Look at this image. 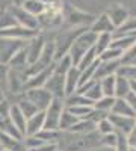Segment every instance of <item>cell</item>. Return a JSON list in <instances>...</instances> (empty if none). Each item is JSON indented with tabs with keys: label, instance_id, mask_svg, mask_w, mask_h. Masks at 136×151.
Returning <instances> with one entry per match:
<instances>
[{
	"label": "cell",
	"instance_id": "34",
	"mask_svg": "<svg viewBox=\"0 0 136 151\" xmlns=\"http://www.w3.org/2000/svg\"><path fill=\"white\" fill-rule=\"evenodd\" d=\"M14 26H17V21H15L14 15H12L11 8L5 9V11H0V30L14 27Z\"/></svg>",
	"mask_w": 136,
	"mask_h": 151
},
{
	"label": "cell",
	"instance_id": "44",
	"mask_svg": "<svg viewBox=\"0 0 136 151\" xmlns=\"http://www.w3.org/2000/svg\"><path fill=\"white\" fill-rule=\"evenodd\" d=\"M117 133V145H115V151H130V147L127 144V136L122 133Z\"/></svg>",
	"mask_w": 136,
	"mask_h": 151
},
{
	"label": "cell",
	"instance_id": "49",
	"mask_svg": "<svg viewBox=\"0 0 136 151\" xmlns=\"http://www.w3.org/2000/svg\"><path fill=\"white\" fill-rule=\"evenodd\" d=\"M127 144H129L130 150H135L136 151V130H132L127 134Z\"/></svg>",
	"mask_w": 136,
	"mask_h": 151
},
{
	"label": "cell",
	"instance_id": "9",
	"mask_svg": "<svg viewBox=\"0 0 136 151\" xmlns=\"http://www.w3.org/2000/svg\"><path fill=\"white\" fill-rule=\"evenodd\" d=\"M11 12H12V15H14L15 21L18 26L21 27H26V29H30V30H38L40 32V23H38V18L30 15L29 12H26L21 6H11Z\"/></svg>",
	"mask_w": 136,
	"mask_h": 151
},
{
	"label": "cell",
	"instance_id": "1",
	"mask_svg": "<svg viewBox=\"0 0 136 151\" xmlns=\"http://www.w3.org/2000/svg\"><path fill=\"white\" fill-rule=\"evenodd\" d=\"M97 147H101V134H98L97 130L86 134L60 132L58 141V150L60 151H89Z\"/></svg>",
	"mask_w": 136,
	"mask_h": 151
},
{
	"label": "cell",
	"instance_id": "7",
	"mask_svg": "<svg viewBox=\"0 0 136 151\" xmlns=\"http://www.w3.org/2000/svg\"><path fill=\"white\" fill-rule=\"evenodd\" d=\"M26 80H27V74L26 71H18V70H11L6 79V88L9 89L11 94L20 95L26 91Z\"/></svg>",
	"mask_w": 136,
	"mask_h": 151
},
{
	"label": "cell",
	"instance_id": "60",
	"mask_svg": "<svg viewBox=\"0 0 136 151\" xmlns=\"http://www.w3.org/2000/svg\"><path fill=\"white\" fill-rule=\"evenodd\" d=\"M3 151H5V150H3Z\"/></svg>",
	"mask_w": 136,
	"mask_h": 151
},
{
	"label": "cell",
	"instance_id": "48",
	"mask_svg": "<svg viewBox=\"0 0 136 151\" xmlns=\"http://www.w3.org/2000/svg\"><path fill=\"white\" fill-rule=\"evenodd\" d=\"M124 100H126V101L129 103V106L132 107V110L135 112V115H136V95H135V94L130 91V92L126 95V98H124Z\"/></svg>",
	"mask_w": 136,
	"mask_h": 151
},
{
	"label": "cell",
	"instance_id": "47",
	"mask_svg": "<svg viewBox=\"0 0 136 151\" xmlns=\"http://www.w3.org/2000/svg\"><path fill=\"white\" fill-rule=\"evenodd\" d=\"M11 104H12V103H9L6 98L3 100L2 103H0V116L8 118V115H9V109H11Z\"/></svg>",
	"mask_w": 136,
	"mask_h": 151
},
{
	"label": "cell",
	"instance_id": "16",
	"mask_svg": "<svg viewBox=\"0 0 136 151\" xmlns=\"http://www.w3.org/2000/svg\"><path fill=\"white\" fill-rule=\"evenodd\" d=\"M55 70V62L50 65V67H47L38 73H35L32 76H27V80H26V89H29V88H42L45 85V82L48 80V77L52 76Z\"/></svg>",
	"mask_w": 136,
	"mask_h": 151
},
{
	"label": "cell",
	"instance_id": "25",
	"mask_svg": "<svg viewBox=\"0 0 136 151\" xmlns=\"http://www.w3.org/2000/svg\"><path fill=\"white\" fill-rule=\"evenodd\" d=\"M21 8L26 12H29L30 15L36 17V18H38L40 15H42L45 12V9H47V6L42 2H40V0H26V2L21 5Z\"/></svg>",
	"mask_w": 136,
	"mask_h": 151
},
{
	"label": "cell",
	"instance_id": "53",
	"mask_svg": "<svg viewBox=\"0 0 136 151\" xmlns=\"http://www.w3.org/2000/svg\"><path fill=\"white\" fill-rule=\"evenodd\" d=\"M130 82V91L136 95V80H129Z\"/></svg>",
	"mask_w": 136,
	"mask_h": 151
},
{
	"label": "cell",
	"instance_id": "12",
	"mask_svg": "<svg viewBox=\"0 0 136 151\" xmlns=\"http://www.w3.org/2000/svg\"><path fill=\"white\" fill-rule=\"evenodd\" d=\"M38 33H40L38 30H30V29L21 27L17 24L14 27L0 30V38H8V40H17V41H29Z\"/></svg>",
	"mask_w": 136,
	"mask_h": 151
},
{
	"label": "cell",
	"instance_id": "55",
	"mask_svg": "<svg viewBox=\"0 0 136 151\" xmlns=\"http://www.w3.org/2000/svg\"><path fill=\"white\" fill-rule=\"evenodd\" d=\"M26 0H14V5H17V6H21Z\"/></svg>",
	"mask_w": 136,
	"mask_h": 151
},
{
	"label": "cell",
	"instance_id": "38",
	"mask_svg": "<svg viewBox=\"0 0 136 151\" xmlns=\"http://www.w3.org/2000/svg\"><path fill=\"white\" fill-rule=\"evenodd\" d=\"M70 113H73L77 119H85L92 110V106H68L65 107Z\"/></svg>",
	"mask_w": 136,
	"mask_h": 151
},
{
	"label": "cell",
	"instance_id": "42",
	"mask_svg": "<svg viewBox=\"0 0 136 151\" xmlns=\"http://www.w3.org/2000/svg\"><path fill=\"white\" fill-rule=\"evenodd\" d=\"M117 76H121L127 80H136V67H119Z\"/></svg>",
	"mask_w": 136,
	"mask_h": 151
},
{
	"label": "cell",
	"instance_id": "41",
	"mask_svg": "<svg viewBox=\"0 0 136 151\" xmlns=\"http://www.w3.org/2000/svg\"><path fill=\"white\" fill-rule=\"evenodd\" d=\"M95 130H97L98 134H101V136H104V134H110V133H115L114 125L110 124V121H109L107 118L103 119V121H100V122H97Z\"/></svg>",
	"mask_w": 136,
	"mask_h": 151
},
{
	"label": "cell",
	"instance_id": "40",
	"mask_svg": "<svg viewBox=\"0 0 136 151\" xmlns=\"http://www.w3.org/2000/svg\"><path fill=\"white\" fill-rule=\"evenodd\" d=\"M122 52L118 48H114V47H109L107 50H104V52L98 56V60H119Z\"/></svg>",
	"mask_w": 136,
	"mask_h": 151
},
{
	"label": "cell",
	"instance_id": "3",
	"mask_svg": "<svg viewBox=\"0 0 136 151\" xmlns=\"http://www.w3.org/2000/svg\"><path fill=\"white\" fill-rule=\"evenodd\" d=\"M62 20L70 27H89L92 21L95 20V17L65 3L62 6Z\"/></svg>",
	"mask_w": 136,
	"mask_h": 151
},
{
	"label": "cell",
	"instance_id": "26",
	"mask_svg": "<svg viewBox=\"0 0 136 151\" xmlns=\"http://www.w3.org/2000/svg\"><path fill=\"white\" fill-rule=\"evenodd\" d=\"M122 35H136V17H129L112 33V36H122Z\"/></svg>",
	"mask_w": 136,
	"mask_h": 151
},
{
	"label": "cell",
	"instance_id": "11",
	"mask_svg": "<svg viewBox=\"0 0 136 151\" xmlns=\"http://www.w3.org/2000/svg\"><path fill=\"white\" fill-rule=\"evenodd\" d=\"M44 45H45V38L41 33H38L36 36H33L32 40L27 41V44H26V55H27V64L29 65L35 64V62L38 60V58L42 53Z\"/></svg>",
	"mask_w": 136,
	"mask_h": 151
},
{
	"label": "cell",
	"instance_id": "36",
	"mask_svg": "<svg viewBox=\"0 0 136 151\" xmlns=\"http://www.w3.org/2000/svg\"><path fill=\"white\" fill-rule=\"evenodd\" d=\"M35 136H38L40 139L44 141L45 144H56V145H58L60 132H59V130H45V129H42L38 134H35Z\"/></svg>",
	"mask_w": 136,
	"mask_h": 151
},
{
	"label": "cell",
	"instance_id": "30",
	"mask_svg": "<svg viewBox=\"0 0 136 151\" xmlns=\"http://www.w3.org/2000/svg\"><path fill=\"white\" fill-rule=\"evenodd\" d=\"M15 104L18 106V109L21 110L23 115L26 116V119H27V118H30L32 115H35L36 112H40V110H38V107H36L33 103H30L29 100H27L26 97H24L23 94H21V97L18 98V101H17Z\"/></svg>",
	"mask_w": 136,
	"mask_h": 151
},
{
	"label": "cell",
	"instance_id": "35",
	"mask_svg": "<svg viewBox=\"0 0 136 151\" xmlns=\"http://www.w3.org/2000/svg\"><path fill=\"white\" fill-rule=\"evenodd\" d=\"M97 59H98V58H97V53H95V50H94V47H92L89 52H86V53L82 56V59L79 60V64L76 65V68H77L79 71H82V70H85V68H88L89 65H92Z\"/></svg>",
	"mask_w": 136,
	"mask_h": 151
},
{
	"label": "cell",
	"instance_id": "33",
	"mask_svg": "<svg viewBox=\"0 0 136 151\" xmlns=\"http://www.w3.org/2000/svg\"><path fill=\"white\" fill-rule=\"evenodd\" d=\"M121 67H136V44L124 50L119 58Z\"/></svg>",
	"mask_w": 136,
	"mask_h": 151
},
{
	"label": "cell",
	"instance_id": "51",
	"mask_svg": "<svg viewBox=\"0 0 136 151\" xmlns=\"http://www.w3.org/2000/svg\"><path fill=\"white\" fill-rule=\"evenodd\" d=\"M11 6H14V0H0V11L9 9Z\"/></svg>",
	"mask_w": 136,
	"mask_h": 151
},
{
	"label": "cell",
	"instance_id": "50",
	"mask_svg": "<svg viewBox=\"0 0 136 151\" xmlns=\"http://www.w3.org/2000/svg\"><path fill=\"white\" fill-rule=\"evenodd\" d=\"M56 150H58L56 144H42L41 147L35 148V150H30V151H56Z\"/></svg>",
	"mask_w": 136,
	"mask_h": 151
},
{
	"label": "cell",
	"instance_id": "23",
	"mask_svg": "<svg viewBox=\"0 0 136 151\" xmlns=\"http://www.w3.org/2000/svg\"><path fill=\"white\" fill-rule=\"evenodd\" d=\"M136 44V35H122V36H112V42L110 47L118 48L121 52L130 48L132 45Z\"/></svg>",
	"mask_w": 136,
	"mask_h": 151
},
{
	"label": "cell",
	"instance_id": "19",
	"mask_svg": "<svg viewBox=\"0 0 136 151\" xmlns=\"http://www.w3.org/2000/svg\"><path fill=\"white\" fill-rule=\"evenodd\" d=\"M9 121L12 122V125L20 132V134L24 137L26 134V116L21 113V110L18 109V106L15 103L11 104V109H9V115H8Z\"/></svg>",
	"mask_w": 136,
	"mask_h": 151
},
{
	"label": "cell",
	"instance_id": "20",
	"mask_svg": "<svg viewBox=\"0 0 136 151\" xmlns=\"http://www.w3.org/2000/svg\"><path fill=\"white\" fill-rule=\"evenodd\" d=\"M0 145L5 151H26L23 139H17V137L9 136L2 132H0Z\"/></svg>",
	"mask_w": 136,
	"mask_h": 151
},
{
	"label": "cell",
	"instance_id": "54",
	"mask_svg": "<svg viewBox=\"0 0 136 151\" xmlns=\"http://www.w3.org/2000/svg\"><path fill=\"white\" fill-rule=\"evenodd\" d=\"M5 98H6V97H5V91L2 89V88H0V103H2Z\"/></svg>",
	"mask_w": 136,
	"mask_h": 151
},
{
	"label": "cell",
	"instance_id": "37",
	"mask_svg": "<svg viewBox=\"0 0 136 151\" xmlns=\"http://www.w3.org/2000/svg\"><path fill=\"white\" fill-rule=\"evenodd\" d=\"M114 101H115V97H104V95H103L100 100H97V101L92 104V107L97 109V110L110 113V110H112V106H114Z\"/></svg>",
	"mask_w": 136,
	"mask_h": 151
},
{
	"label": "cell",
	"instance_id": "46",
	"mask_svg": "<svg viewBox=\"0 0 136 151\" xmlns=\"http://www.w3.org/2000/svg\"><path fill=\"white\" fill-rule=\"evenodd\" d=\"M8 74H9L8 64H2V62H0V88H2V85H6Z\"/></svg>",
	"mask_w": 136,
	"mask_h": 151
},
{
	"label": "cell",
	"instance_id": "4",
	"mask_svg": "<svg viewBox=\"0 0 136 151\" xmlns=\"http://www.w3.org/2000/svg\"><path fill=\"white\" fill-rule=\"evenodd\" d=\"M86 29H89V27H71L70 30H62L58 35V38L53 41L55 42V62L62 56L68 55L73 41Z\"/></svg>",
	"mask_w": 136,
	"mask_h": 151
},
{
	"label": "cell",
	"instance_id": "15",
	"mask_svg": "<svg viewBox=\"0 0 136 151\" xmlns=\"http://www.w3.org/2000/svg\"><path fill=\"white\" fill-rule=\"evenodd\" d=\"M104 14L109 17L110 23L114 24V27H115V29H118L121 24L130 17V15H129V11H127L124 6H122V5H119V3L110 5V6L107 8V11L104 12Z\"/></svg>",
	"mask_w": 136,
	"mask_h": 151
},
{
	"label": "cell",
	"instance_id": "5",
	"mask_svg": "<svg viewBox=\"0 0 136 151\" xmlns=\"http://www.w3.org/2000/svg\"><path fill=\"white\" fill-rule=\"evenodd\" d=\"M64 100L53 98L48 107L44 110V129L45 130H59V118L64 110Z\"/></svg>",
	"mask_w": 136,
	"mask_h": 151
},
{
	"label": "cell",
	"instance_id": "8",
	"mask_svg": "<svg viewBox=\"0 0 136 151\" xmlns=\"http://www.w3.org/2000/svg\"><path fill=\"white\" fill-rule=\"evenodd\" d=\"M44 88L53 95V98H65V74L56 73L53 70L52 76L48 77V80L45 82Z\"/></svg>",
	"mask_w": 136,
	"mask_h": 151
},
{
	"label": "cell",
	"instance_id": "17",
	"mask_svg": "<svg viewBox=\"0 0 136 151\" xmlns=\"http://www.w3.org/2000/svg\"><path fill=\"white\" fill-rule=\"evenodd\" d=\"M89 30L94 32V33H114L115 32V27L114 24L110 23L109 17L104 14H100L98 17H95V20L92 21V24L89 26Z\"/></svg>",
	"mask_w": 136,
	"mask_h": 151
},
{
	"label": "cell",
	"instance_id": "29",
	"mask_svg": "<svg viewBox=\"0 0 136 151\" xmlns=\"http://www.w3.org/2000/svg\"><path fill=\"white\" fill-rule=\"evenodd\" d=\"M92 132H95V124L89 119H79L70 129V133H76V134H86Z\"/></svg>",
	"mask_w": 136,
	"mask_h": 151
},
{
	"label": "cell",
	"instance_id": "32",
	"mask_svg": "<svg viewBox=\"0 0 136 151\" xmlns=\"http://www.w3.org/2000/svg\"><path fill=\"white\" fill-rule=\"evenodd\" d=\"M115 79H117V74L115 76H107V77L98 80V85H100V89H101L104 97H114V94H115Z\"/></svg>",
	"mask_w": 136,
	"mask_h": 151
},
{
	"label": "cell",
	"instance_id": "24",
	"mask_svg": "<svg viewBox=\"0 0 136 151\" xmlns=\"http://www.w3.org/2000/svg\"><path fill=\"white\" fill-rule=\"evenodd\" d=\"M110 113H114V115H121V116H132V118H136L135 112L132 110V107L129 106V103L126 101L124 98H115Z\"/></svg>",
	"mask_w": 136,
	"mask_h": 151
},
{
	"label": "cell",
	"instance_id": "10",
	"mask_svg": "<svg viewBox=\"0 0 136 151\" xmlns=\"http://www.w3.org/2000/svg\"><path fill=\"white\" fill-rule=\"evenodd\" d=\"M27 41H17V40H8V38H0V62L8 64L9 59L14 56L20 48L26 45Z\"/></svg>",
	"mask_w": 136,
	"mask_h": 151
},
{
	"label": "cell",
	"instance_id": "43",
	"mask_svg": "<svg viewBox=\"0 0 136 151\" xmlns=\"http://www.w3.org/2000/svg\"><path fill=\"white\" fill-rule=\"evenodd\" d=\"M107 116H109V113H106V112H101V110H97V109H94V107H92V110L89 112V115L86 116L85 119H89V121H92V122L97 125V122H100V121L106 119Z\"/></svg>",
	"mask_w": 136,
	"mask_h": 151
},
{
	"label": "cell",
	"instance_id": "6",
	"mask_svg": "<svg viewBox=\"0 0 136 151\" xmlns=\"http://www.w3.org/2000/svg\"><path fill=\"white\" fill-rule=\"evenodd\" d=\"M23 95L26 97L30 103H33L38 107V110H45L53 100V95L48 92L44 86L42 88H29V89H26L23 92Z\"/></svg>",
	"mask_w": 136,
	"mask_h": 151
},
{
	"label": "cell",
	"instance_id": "28",
	"mask_svg": "<svg viewBox=\"0 0 136 151\" xmlns=\"http://www.w3.org/2000/svg\"><path fill=\"white\" fill-rule=\"evenodd\" d=\"M110 42H112V33H98L97 40L94 44V50L97 53V58L100 56L104 50H107L110 47Z\"/></svg>",
	"mask_w": 136,
	"mask_h": 151
},
{
	"label": "cell",
	"instance_id": "21",
	"mask_svg": "<svg viewBox=\"0 0 136 151\" xmlns=\"http://www.w3.org/2000/svg\"><path fill=\"white\" fill-rule=\"evenodd\" d=\"M79 77H80V71L76 67H71L67 71V74H65V97H68L77 91Z\"/></svg>",
	"mask_w": 136,
	"mask_h": 151
},
{
	"label": "cell",
	"instance_id": "2",
	"mask_svg": "<svg viewBox=\"0 0 136 151\" xmlns=\"http://www.w3.org/2000/svg\"><path fill=\"white\" fill-rule=\"evenodd\" d=\"M95 40H97V33L91 32L89 29H86L85 32H82L76 40L73 41V44L70 47V52H68V56L71 58L74 67L79 64V60L82 59V56L94 47Z\"/></svg>",
	"mask_w": 136,
	"mask_h": 151
},
{
	"label": "cell",
	"instance_id": "27",
	"mask_svg": "<svg viewBox=\"0 0 136 151\" xmlns=\"http://www.w3.org/2000/svg\"><path fill=\"white\" fill-rule=\"evenodd\" d=\"M77 121H79V119L64 107L62 113H60V118H59V125H58V129H59V132H70V129H71Z\"/></svg>",
	"mask_w": 136,
	"mask_h": 151
},
{
	"label": "cell",
	"instance_id": "56",
	"mask_svg": "<svg viewBox=\"0 0 136 151\" xmlns=\"http://www.w3.org/2000/svg\"><path fill=\"white\" fill-rule=\"evenodd\" d=\"M133 130H136V118H135V127H133Z\"/></svg>",
	"mask_w": 136,
	"mask_h": 151
},
{
	"label": "cell",
	"instance_id": "57",
	"mask_svg": "<svg viewBox=\"0 0 136 151\" xmlns=\"http://www.w3.org/2000/svg\"><path fill=\"white\" fill-rule=\"evenodd\" d=\"M0 151H3V148H2V145H0Z\"/></svg>",
	"mask_w": 136,
	"mask_h": 151
},
{
	"label": "cell",
	"instance_id": "31",
	"mask_svg": "<svg viewBox=\"0 0 136 151\" xmlns=\"http://www.w3.org/2000/svg\"><path fill=\"white\" fill-rule=\"evenodd\" d=\"M130 92V82L121 76H117L115 79V98H126V95Z\"/></svg>",
	"mask_w": 136,
	"mask_h": 151
},
{
	"label": "cell",
	"instance_id": "45",
	"mask_svg": "<svg viewBox=\"0 0 136 151\" xmlns=\"http://www.w3.org/2000/svg\"><path fill=\"white\" fill-rule=\"evenodd\" d=\"M115 145H117V133H110V134L101 136V147L115 148Z\"/></svg>",
	"mask_w": 136,
	"mask_h": 151
},
{
	"label": "cell",
	"instance_id": "18",
	"mask_svg": "<svg viewBox=\"0 0 136 151\" xmlns=\"http://www.w3.org/2000/svg\"><path fill=\"white\" fill-rule=\"evenodd\" d=\"M44 129V110L36 112L35 115L26 119V136H35Z\"/></svg>",
	"mask_w": 136,
	"mask_h": 151
},
{
	"label": "cell",
	"instance_id": "39",
	"mask_svg": "<svg viewBox=\"0 0 136 151\" xmlns=\"http://www.w3.org/2000/svg\"><path fill=\"white\" fill-rule=\"evenodd\" d=\"M97 62H98V59L94 62L92 65H89L88 68H85V70H82V71H80L79 86H82V85H85V83H88V82L94 80V71H95V67H97Z\"/></svg>",
	"mask_w": 136,
	"mask_h": 151
},
{
	"label": "cell",
	"instance_id": "59",
	"mask_svg": "<svg viewBox=\"0 0 136 151\" xmlns=\"http://www.w3.org/2000/svg\"><path fill=\"white\" fill-rule=\"evenodd\" d=\"M56 151H60V150H56Z\"/></svg>",
	"mask_w": 136,
	"mask_h": 151
},
{
	"label": "cell",
	"instance_id": "14",
	"mask_svg": "<svg viewBox=\"0 0 136 151\" xmlns=\"http://www.w3.org/2000/svg\"><path fill=\"white\" fill-rule=\"evenodd\" d=\"M107 119L110 121V124L114 125L115 132L122 133V134H129L133 127H135V118L132 116H121V115H114V113H109Z\"/></svg>",
	"mask_w": 136,
	"mask_h": 151
},
{
	"label": "cell",
	"instance_id": "52",
	"mask_svg": "<svg viewBox=\"0 0 136 151\" xmlns=\"http://www.w3.org/2000/svg\"><path fill=\"white\" fill-rule=\"evenodd\" d=\"M89 151H115V148H107V147H97V148H92Z\"/></svg>",
	"mask_w": 136,
	"mask_h": 151
},
{
	"label": "cell",
	"instance_id": "13",
	"mask_svg": "<svg viewBox=\"0 0 136 151\" xmlns=\"http://www.w3.org/2000/svg\"><path fill=\"white\" fill-rule=\"evenodd\" d=\"M121 67L119 60H98L94 71V80H101L107 76H115L118 68Z\"/></svg>",
	"mask_w": 136,
	"mask_h": 151
},
{
	"label": "cell",
	"instance_id": "58",
	"mask_svg": "<svg viewBox=\"0 0 136 151\" xmlns=\"http://www.w3.org/2000/svg\"><path fill=\"white\" fill-rule=\"evenodd\" d=\"M2 118H3V116H0V119H2Z\"/></svg>",
	"mask_w": 136,
	"mask_h": 151
},
{
	"label": "cell",
	"instance_id": "22",
	"mask_svg": "<svg viewBox=\"0 0 136 151\" xmlns=\"http://www.w3.org/2000/svg\"><path fill=\"white\" fill-rule=\"evenodd\" d=\"M27 44V42H26ZM8 67L11 70H18V71H26L29 64H27V55H26V45L20 48L18 52L12 56L8 62Z\"/></svg>",
	"mask_w": 136,
	"mask_h": 151
}]
</instances>
